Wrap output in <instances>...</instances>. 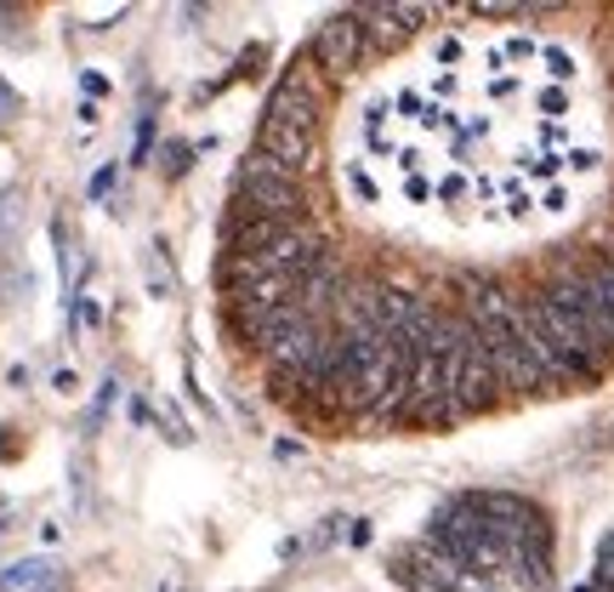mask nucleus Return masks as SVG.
<instances>
[{
    "label": "nucleus",
    "mask_w": 614,
    "mask_h": 592,
    "mask_svg": "<svg viewBox=\"0 0 614 592\" xmlns=\"http://www.w3.org/2000/svg\"><path fill=\"white\" fill-rule=\"evenodd\" d=\"M359 57H364V23H359V12H341V18H330L325 29H319V41H314V63L325 75H353L359 69Z\"/></svg>",
    "instance_id": "1"
},
{
    "label": "nucleus",
    "mask_w": 614,
    "mask_h": 592,
    "mask_svg": "<svg viewBox=\"0 0 614 592\" xmlns=\"http://www.w3.org/2000/svg\"><path fill=\"white\" fill-rule=\"evenodd\" d=\"M251 149L267 154L279 172L301 177L307 154H314V120H262V131H256V143H251Z\"/></svg>",
    "instance_id": "2"
},
{
    "label": "nucleus",
    "mask_w": 614,
    "mask_h": 592,
    "mask_svg": "<svg viewBox=\"0 0 614 592\" xmlns=\"http://www.w3.org/2000/svg\"><path fill=\"white\" fill-rule=\"evenodd\" d=\"M341 188L353 194V206H382V183L370 177L364 160H348V166H341Z\"/></svg>",
    "instance_id": "3"
},
{
    "label": "nucleus",
    "mask_w": 614,
    "mask_h": 592,
    "mask_svg": "<svg viewBox=\"0 0 614 592\" xmlns=\"http://www.w3.org/2000/svg\"><path fill=\"white\" fill-rule=\"evenodd\" d=\"M194 154H199L194 143H165V149H160V172H165V177H188V172H194Z\"/></svg>",
    "instance_id": "4"
},
{
    "label": "nucleus",
    "mask_w": 614,
    "mask_h": 592,
    "mask_svg": "<svg viewBox=\"0 0 614 592\" xmlns=\"http://www.w3.org/2000/svg\"><path fill=\"white\" fill-rule=\"evenodd\" d=\"M341 536H348V518H341V513H330V518H325V524H319V530L307 536L301 547H307V552H319V547H330V541H341Z\"/></svg>",
    "instance_id": "5"
},
{
    "label": "nucleus",
    "mask_w": 614,
    "mask_h": 592,
    "mask_svg": "<svg viewBox=\"0 0 614 592\" xmlns=\"http://www.w3.org/2000/svg\"><path fill=\"white\" fill-rule=\"evenodd\" d=\"M68 319H75V331H97V325H102L97 296H75V303H68Z\"/></svg>",
    "instance_id": "6"
},
{
    "label": "nucleus",
    "mask_w": 614,
    "mask_h": 592,
    "mask_svg": "<svg viewBox=\"0 0 614 592\" xmlns=\"http://www.w3.org/2000/svg\"><path fill=\"white\" fill-rule=\"evenodd\" d=\"M592 564H597L603 581H614V530H603V541H597V552H592Z\"/></svg>",
    "instance_id": "7"
},
{
    "label": "nucleus",
    "mask_w": 614,
    "mask_h": 592,
    "mask_svg": "<svg viewBox=\"0 0 614 592\" xmlns=\"http://www.w3.org/2000/svg\"><path fill=\"white\" fill-rule=\"evenodd\" d=\"M143 279H149V296H171V274L160 268V256L143 262Z\"/></svg>",
    "instance_id": "8"
},
{
    "label": "nucleus",
    "mask_w": 614,
    "mask_h": 592,
    "mask_svg": "<svg viewBox=\"0 0 614 592\" xmlns=\"http://www.w3.org/2000/svg\"><path fill=\"white\" fill-rule=\"evenodd\" d=\"M80 91H86V103H102V97H109V80L97 69H80Z\"/></svg>",
    "instance_id": "9"
},
{
    "label": "nucleus",
    "mask_w": 614,
    "mask_h": 592,
    "mask_svg": "<svg viewBox=\"0 0 614 592\" xmlns=\"http://www.w3.org/2000/svg\"><path fill=\"white\" fill-rule=\"evenodd\" d=\"M149 149H154V120L143 114V120H136V143H131V160H149Z\"/></svg>",
    "instance_id": "10"
},
{
    "label": "nucleus",
    "mask_w": 614,
    "mask_h": 592,
    "mask_svg": "<svg viewBox=\"0 0 614 592\" xmlns=\"http://www.w3.org/2000/svg\"><path fill=\"white\" fill-rule=\"evenodd\" d=\"M370 536H375L370 518H348V536H341V541H348V547H370Z\"/></svg>",
    "instance_id": "11"
},
{
    "label": "nucleus",
    "mask_w": 614,
    "mask_h": 592,
    "mask_svg": "<svg viewBox=\"0 0 614 592\" xmlns=\"http://www.w3.org/2000/svg\"><path fill=\"white\" fill-rule=\"evenodd\" d=\"M52 387L63 393V399H75V393H80V376H75V371H57V376H52Z\"/></svg>",
    "instance_id": "12"
},
{
    "label": "nucleus",
    "mask_w": 614,
    "mask_h": 592,
    "mask_svg": "<svg viewBox=\"0 0 614 592\" xmlns=\"http://www.w3.org/2000/svg\"><path fill=\"white\" fill-rule=\"evenodd\" d=\"M114 188V166H102L97 177H91V200H102V194H109Z\"/></svg>",
    "instance_id": "13"
},
{
    "label": "nucleus",
    "mask_w": 614,
    "mask_h": 592,
    "mask_svg": "<svg viewBox=\"0 0 614 592\" xmlns=\"http://www.w3.org/2000/svg\"><path fill=\"white\" fill-rule=\"evenodd\" d=\"M75 114H80V125H86V131H97V120H102V103H80Z\"/></svg>",
    "instance_id": "14"
},
{
    "label": "nucleus",
    "mask_w": 614,
    "mask_h": 592,
    "mask_svg": "<svg viewBox=\"0 0 614 592\" xmlns=\"http://www.w3.org/2000/svg\"><path fill=\"white\" fill-rule=\"evenodd\" d=\"M131 421H136V427H154V410H149L143 399H131Z\"/></svg>",
    "instance_id": "15"
}]
</instances>
